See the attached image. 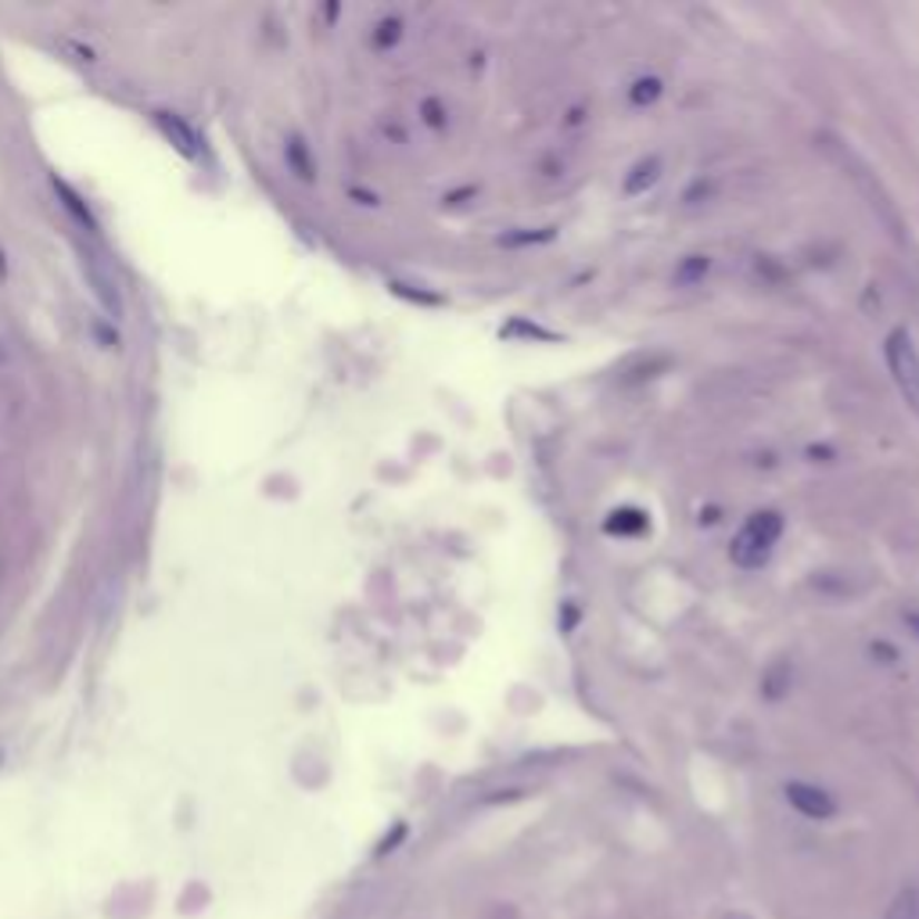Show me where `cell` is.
Segmentation results:
<instances>
[{"label": "cell", "instance_id": "9a60e30c", "mask_svg": "<svg viewBox=\"0 0 919 919\" xmlns=\"http://www.w3.org/2000/svg\"><path fill=\"white\" fill-rule=\"evenodd\" d=\"M554 237V227H546L542 234H510L504 237V245H528V241H550Z\"/></svg>", "mask_w": 919, "mask_h": 919}, {"label": "cell", "instance_id": "6da1fadb", "mask_svg": "<svg viewBox=\"0 0 919 919\" xmlns=\"http://www.w3.org/2000/svg\"><path fill=\"white\" fill-rule=\"evenodd\" d=\"M783 536V518L776 510H754L747 525L736 531V539L730 546V557L733 564H740V568H765L769 557H772V546L780 542Z\"/></svg>", "mask_w": 919, "mask_h": 919}, {"label": "cell", "instance_id": "2e32d148", "mask_svg": "<svg viewBox=\"0 0 919 919\" xmlns=\"http://www.w3.org/2000/svg\"><path fill=\"white\" fill-rule=\"evenodd\" d=\"M901 622H906L912 633L919 636V610H901Z\"/></svg>", "mask_w": 919, "mask_h": 919}, {"label": "cell", "instance_id": "e0dca14e", "mask_svg": "<svg viewBox=\"0 0 919 919\" xmlns=\"http://www.w3.org/2000/svg\"><path fill=\"white\" fill-rule=\"evenodd\" d=\"M424 111H428V123H431V126H442V116H439V105H434V101H428V105H424Z\"/></svg>", "mask_w": 919, "mask_h": 919}, {"label": "cell", "instance_id": "5b68a950", "mask_svg": "<svg viewBox=\"0 0 919 919\" xmlns=\"http://www.w3.org/2000/svg\"><path fill=\"white\" fill-rule=\"evenodd\" d=\"M155 126H158V134H163L176 151L187 155V158H195V130L180 119V116H173V111H155Z\"/></svg>", "mask_w": 919, "mask_h": 919}, {"label": "cell", "instance_id": "ba28073f", "mask_svg": "<svg viewBox=\"0 0 919 919\" xmlns=\"http://www.w3.org/2000/svg\"><path fill=\"white\" fill-rule=\"evenodd\" d=\"M707 270H712V260H707V255H686V260H680V266H675L672 284L675 287H697L707 277Z\"/></svg>", "mask_w": 919, "mask_h": 919}, {"label": "cell", "instance_id": "52a82bcc", "mask_svg": "<svg viewBox=\"0 0 919 919\" xmlns=\"http://www.w3.org/2000/svg\"><path fill=\"white\" fill-rule=\"evenodd\" d=\"M610 536H639V531H647L651 521L647 514L636 510V507H622V510H610V518L604 525Z\"/></svg>", "mask_w": 919, "mask_h": 919}, {"label": "cell", "instance_id": "7c38bea8", "mask_svg": "<svg viewBox=\"0 0 919 919\" xmlns=\"http://www.w3.org/2000/svg\"><path fill=\"white\" fill-rule=\"evenodd\" d=\"M661 98V79H654V76H647V79H636L633 84V90H628V101L633 105H654Z\"/></svg>", "mask_w": 919, "mask_h": 919}, {"label": "cell", "instance_id": "8fae6325", "mask_svg": "<svg viewBox=\"0 0 919 919\" xmlns=\"http://www.w3.org/2000/svg\"><path fill=\"white\" fill-rule=\"evenodd\" d=\"M762 690H765L769 701H780L783 693L790 690V665H786V661H780V665H772V668L765 672Z\"/></svg>", "mask_w": 919, "mask_h": 919}, {"label": "cell", "instance_id": "4fadbf2b", "mask_svg": "<svg viewBox=\"0 0 919 919\" xmlns=\"http://www.w3.org/2000/svg\"><path fill=\"white\" fill-rule=\"evenodd\" d=\"M399 37H402L399 19H384V22L378 26V33H374V43H378V47H392Z\"/></svg>", "mask_w": 919, "mask_h": 919}, {"label": "cell", "instance_id": "7a4b0ae2", "mask_svg": "<svg viewBox=\"0 0 919 919\" xmlns=\"http://www.w3.org/2000/svg\"><path fill=\"white\" fill-rule=\"evenodd\" d=\"M887 370L898 384V395L906 399V407L919 417V352L912 345V334L906 327H894L883 342Z\"/></svg>", "mask_w": 919, "mask_h": 919}, {"label": "cell", "instance_id": "9c48e42d", "mask_svg": "<svg viewBox=\"0 0 919 919\" xmlns=\"http://www.w3.org/2000/svg\"><path fill=\"white\" fill-rule=\"evenodd\" d=\"M883 919H919V880L901 887L891 898V906H887Z\"/></svg>", "mask_w": 919, "mask_h": 919}, {"label": "cell", "instance_id": "ac0fdd59", "mask_svg": "<svg viewBox=\"0 0 919 919\" xmlns=\"http://www.w3.org/2000/svg\"><path fill=\"white\" fill-rule=\"evenodd\" d=\"M733 919H751V916H733Z\"/></svg>", "mask_w": 919, "mask_h": 919}, {"label": "cell", "instance_id": "30bf717a", "mask_svg": "<svg viewBox=\"0 0 919 919\" xmlns=\"http://www.w3.org/2000/svg\"><path fill=\"white\" fill-rule=\"evenodd\" d=\"M287 166L295 169V176H302V180H313L316 176V166H313V158H310V148H305V140L302 137H292L287 140Z\"/></svg>", "mask_w": 919, "mask_h": 919}, {"label": "cell", "instance_id": "277c9868", "mask_svg": "<svg viewBox=\"0 0 919 919\" xmlns=\"http://www.w3.org/2000/svg\"><path fill=\"white\" fill-rule=\"evenodd\" d=\"M84 273H87V281H90V287H94V295H98V302L105 305V313L123 316L119 284H116V277H111V270H108L94 252H84Z\"/></svg>", "mask_w": 919, "mask_h": 919}, {"label": "cell", "instance_id": "5bb4252c", "mask_svg": "<svg viewBox=\"0 0 919 919\" xmlns=\"http://www.w3.org/2000/svg\"><path fill=\"white\" fill-rule=\"evenodd\" d=\"M399 841H407V822H395V830L384 837V841L378 844V854H389V851H395V844Z\"/></svg>", "mask_w": 919, "mask_h": 919}, {"label": "cell", "instance_id": "3957f363", "mask_svg": "<svg viewBox=\"0 0 919 919\" xmlns=\"http://www.w3.org/2000/svg\"><path fill=\"white\" fill-rule=\"evenodd\" d=\"M783 798L786 804L794 809L798 815L804 819H815V822H827L837 815V801L830 790H822L819 783H809V780H790L783 786Z\"/></svg>", "mask_w": 919, "mask_h": 919}, {"label": "cell", "instance_id": "8992f818", "mask_svg": "<svg viewBox=\"0 0 919 919\" xmlns=\"http://www.w3.org/2000/svg\"><path fill=\"white\" fill-rule=\"evenodd\" d=\"M657 176H661V158H657V155L639 158V163H636L633 169H628V176H625V195H628V198L643 195V190L657 184Z\"/></svg>", "mask_w": 919, "mask_h": 919}]
</instances>
